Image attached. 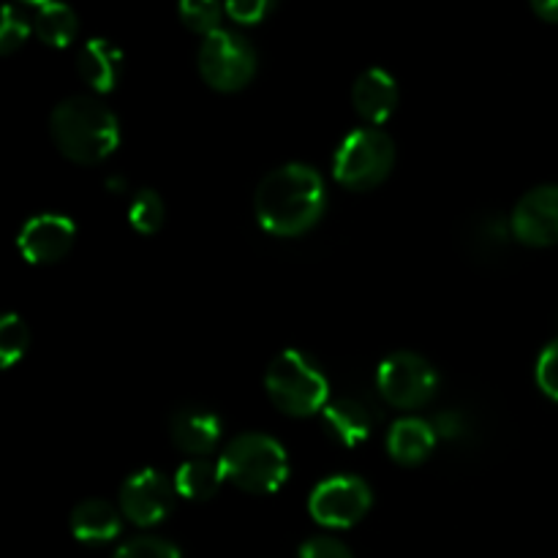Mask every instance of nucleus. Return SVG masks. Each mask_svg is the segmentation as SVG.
<instances>
[{"label": "nucleus", "instance_id": "obj_1", "mask_svg": "<svg viewBox=\"0 0 558 558\" xmlns=\"http://www.w3.org/2000/svg\"><path fill=\"white\" fill-rule=\"evenodd\" d=\"M327 205L325 180L314 167L287 163L256 185L254 213L262 229L278 238H298L322 218Z\"/></svg>", "mask_w": 558, "mask_h": 558}, {"label": "nucleus", "instance_id": "obj_2", "mask_svg": "<svg viewBox=\"0 0 558 558\" xmlns=\"http://www.w3.org/2000/svg\"><path fill=\"white\" fill-rule=\"evenodd\" d=\"M52 140L58 150L74 163H101L120 142L118 118L93 96H71L54 107Z\"/></svg>", "mask_w": 558, "mask_h": 558}, {"label": "nucleus", "instance_id": "obj_3", "mask_svg": "<svg viewBox=\"0 0 558 558\" xmlns=\"http://www.w3.org/2000/svg\"><path fill=\"white\" fill-rule=\"evenodd\" d=\"M218 463L227 483L245 494H276L289 477L287 450L265 434H243L232 439Z\"/></svg>", "mask_w": 558, "mask_h": 558}, {"label": "nucleus", "instance_id": "obj_4", "mask_svg": "<svg viewBox=\"0 0 558 558\" xmlns=\"http://www.w3.org/2000/svg\"><path fill=\"white\" fill-rule=\"evenodd\" d=\"M265 390L270 401L289 417H311L325 412L330 398V381L298 349H287L270 363L265 374Z\"/></svg>", "mask_w": 558, "mask_h": 558}, {"label": "nucleus", "instance_id": "obj_5", "mask_svg": "<svg viewBox=\"0 0 558 558\" xmlns=\"http://www.w3.org/2000/svg\"><path fill=\"white\" fill-rule=\"evenodd\" d=\"M396 163V145L381 129H357L341 142L332 174L349 191H371L385 183Z\"/></svg>", "mask_w": 558, "mask_h": 558}, {"label": "nucleus", "instance_id": "obj_6", "mask_svg": "<svg viewBox=\"0 0 558 558\" xmlns=\"http://www.w3.org/2000/svg\"><path fill=\"white\" fill-rule=\"evenodd\" d=\"M196 63H199L202 80L218 93L243 90L256 74V52L248 38L221 31V27L205 36Z\"/></svg>", "mask_w": 558, "mask_h": 558}, {"label": "nucleus", "instance_id": "obj_7", "mask_svg": "<svg viewBox=\"0 0 558 558\" xmlns=\"http://www.w3.org/2000/svg\"><path fill=\"white\" fill-rule=\"evenodd\" d=\"M381 398L396 409H420L434 398L439 387L434 365L414 352H396L379 365L376 374Z\"/></svg>", "mask_w": 558, "mask_h": 558}, {"label": "nucleus", "instance_id": "obj_8", "mask_svg": "<svg viewBox=\"0 0 558 558\" xmlns=\"http://www.w3.org/2000/svg\"><path fill=\"white\" fill-rule=\"evenodd\" d=\"M374 505L368 483L360 477H330L314 488L308 499L311 518L327 529H349L363 521Z\"/></svg>", "mask_w": 558, "mask_h": 558}, {"label": "nucleus", "instance_id": "obj_9", "mask_svg": "<svg viewBox=\"0 0 558 558\" xmlns=\"http://www.w3.org/2000/svg\"><path fill=\"white\" fill-rule=\"evenodd\" d=\"M174 488L167 474L156 469H142L131 474L120 488V510L136 526H156L167 521L169 512L174 510Z\"/></svg>", "mask_w": 558, "mask_h": 558}, {"label": "nucleus", "instance_id": "obj_10", "mask_svg": "<svg viewBox=\"0 0 558 558\" xmlns=\"http://www.w3.org/2000/svg\"><path fill=\"white\" fill-rule=\"evenodd\" d=\"M510 234L532 248L558 243V185H539L523 194L510 216Z\"/></svg>", "mask_w": 558, "mask_h": 558}, {"label": "nucleus", "instance_id": "obj_11", "mask_svg": "<svg viewBox=\"0 0 558 558\" xmlns=\"http://www.w3.org/2000/svg\"><path fill=\"white\" fill-rule=\"evenodd\" d=\"M74 240L76 227L71 218L58 216V213H44V216H33L22 227L16 245L31 265H52L69 254Z\"/></svg>", "mask_w": 558, "mask_h": 558}, {"label": "nucleus", "instance_id": "obj_12", "mask_svg": "<svg viewBox=\"0 0 558 558\" xmlns=\"http://www.w3.org/2000/svg\"><path fill=\"white\" fill-rule=\"evenodd\" d=\"M169 436L185 456H207L221 439V420L202 407H183L169 420Z\"/></svg>", "mask_w": 558, "mask_h": 558}, {"label": "nucleus", "instance_id": "obj_13", "mask_svg": "<svg viewBox=\"0 0 558 558\" xmlns=\"http://www.w3.org/2000/svg\"><path fill=\"white\" fill-rule=\"evenodd\" d=\"M352 104L360 118L371 125H379L396 112L398 85L385 69H368L357 76L352 87Z\"/></svg>", "mask_w": 558, "mask_h": 558}, {"label": "nucleus", "instance_id": "obj_14", "mask_svg": "<svg viewBox=\"0 0 558 558\" xmlns=\"http://www.w3.org/2000/svg\"><path fill=\"white\" fill-rule=\"evenodd\" d=\"M325 425L343 447H357L374 434L376 414L360 398H338L325 407Z\"/></svg>", "mask_w": 558, "mask_h": 558}, {"label": "nucleus", "instance_id": "obj_15", "mask_svg": "<svg viewBox=\"0 0 558 558\" xmlns=\"http://www.w3.org/2000/svg\"><path fill=\"white\" fill-rule=\"evenodd\" d=\"M436 439H439V434H436L434 425L417 417H403L387 434V450H390L392 461L401 463V466H417V463L428 461Z\"/></svg>", "mask_w": 558, "mask_h": 558}, {"label": "nucleus", "instance_id": "obj_16", "mask_svg": "<svg viewBox=\"0 0 558 558\" xmlns=\"http://www.w3.org/2000/svg\"><path fill=\"white\" fill-rule=\"evenodd\" d=\"M120 65H123V52H120L112 41H107V38H90V41L82 47L80 60H76L80 76L96 93L114 90L120 76Z\"/></svg>", "mask_w": 558, "mask_h": 558}, {"label": "nucleus", "instance_id": "obj_17", "mask_svg": "<svg viewBox=\"0 0 558 558\" xmlns=\"http://www.w3.org/2000/svg\"><path fill=\"white\" fill-rule=\"evenodd\" d=\"M71 532L80 543L101 545L120 534V515L109 501L87 499L71 512Z\"/></svg>", "mask_w": 558, "mask_h": 558}, {"label": "nucleus", "instance_id": "obj_18", "mask_svg": "<svg viewBox=\"0 0 558 558\" xmlns=\"http://www.w3.org/2000/svg\"><path fill=\"white\" fill-rule=\"evenodd\" d=\"M227 483L221 463H213L207 458H191L174 474V488L183 499L210 501Z\"/></svg>", "mask_w": 558, "mask_h": 558}, {"label": "nucleus", "instance_id": "obj_19", "mask_svg": "<svg viewBox=\"0 0 558 558\" xmlns=\"http://www.w3.org/2000/svg\"><path fill=\"white\" fill-rule=\"evenodd\" d=\"M33 31L49 47H69L74 41L76 31H80V20H76L74 9L58 0H49V3L38 5L36 22H33Z\"/></svg>", "mask_w": 558, "mask_h": 558}, {"label": "nucleus", "instance_id": "obj_20", "mask_svg": "<svg viewBox=\"0 0 558 558\" xmlns=\"http://www.w3.org/2000/svg\"><path fill=\"white\" fill-rule=\"evenodd\" d=\"M163 216H167V210H163L161 196L150 189L140 191L129 207V223L140 234H156L161 229Z\"/></svg>", "mask_w": 558, "mask_h": 558}, {"label": "nucleus", "instance_id": "obj_21", "mask_svg": "<svg viewBox=\"0 0 558 558\" xmlns=\"http://www.w3.org/2000/svg\"><path fill=\"white\" fill-rule=\"evenodd\" d=\"M27 343H31V332H27L22 316H3V322H0V365L11 368L27 352Z\"/></svg>", "mask_w": 558, "mask_h": 558}, {"label": "nucleus", "instance_id": "obj_22", "mask_svg": "<svg viewBox=\"0 0 558 558\" xmlns=\"http://www.w3.org/2000/svg\"><path fill=\"white\" fill-rule=\"evenodd\" d=\"M180 20L189 31L210 36L221 22V3L218 0H180Z\"/></svg>", "mask_w": 558, "mask_h": 558}, {"label": "nucleus", "instance_id": "obj_23", "mask_svg": "<svg viewBox=\"0 0 558 558\" xmlns=\"http://www.w3.org/2000/svg\"><path fill=\"white\" fill-rule=\"evenodd\" d=\"M31 36V25L22 14H16L14 5H3V20H0V52L11 54L22 47Z\"/></svg>", "mask_w": 558, "mask_h": 558}, {"label": "nucleus", "instance_id": "obj_24", "mask_svg": "<svg viewBox=\"0 0 558 558\" xmlns=\"http://www.w3.org/2000/svg\"><path fill=\"white\" fill-rule=\"evenodd\" d=\"M114 558H180V550L172 543L158 537H136L125 543Z\"/></svg>", "mask_w": 558, "mask_h": 558}, {"label": "nucleus", "instance_id": "obj_25", "mask_svg": "<svg viewBox=\"0 0 558 558\" xmlns=\"http://www.w3.org/2000/svg\"><path fill=\"white\" fill-rule=\"evenodd\" d=\"M537 385L548 398L558 401V338L545 347L537 360Z\"/></svg>", "mask_w": 558, "mask_h": 558}, {"label": "nucleus", "instance_id": "obj_26", "mask_svg": "<svg viewBox=\"0 0 558 558\" xmlns=\"http://www.w3.org/2000/svg\"><path fill=\"white\" fill-rule=\"evenodd\" d=\"M276 0H223V9L240 25H256L267 16Z\"/></svg>", "mask_w": 558, "mask_h": 558}, {"label": "nucleus", "instance_id": "obj_27", "mask_svg": "<svg viewBox=\"0 0 558 558\" xmlns=\"http://www.w3.org/2000/svg\"><path fill=\"white\" fill-rule=\"evenodd\" d=\"M300 558H354L352 550L332 537H314L300 548Z\"/></svg>", "mask_w": 558, "mask_h": 558}, {"label": "nucleus", "instance_id": "obj_28", "mask_svg": "<svg viewBox=\"0 0 558 558\" xmlns=\"http://www.w3.org/2000/svg\"><path fill=\"white\" fill-rule=\"evenodd\" d=\"M532 9L539 20L558 22V0H532Z\"/></svg>", "mask_w": 558, "mask_h": 558}, {"label": "nucleus", "instance_id": "obj_29", "mask_svg": "<svg viewBox=\"0 0 558 558\" xmlns=\"http://www.w3.org/2000/svg\"><path fill=\"white\" fill-rule=\"evenodd\" d=\"M25 3H36V5H44V3H49V0H25Z\"/></svg>", "mask_w": 558, "mask_h": 558}]
</instances>
